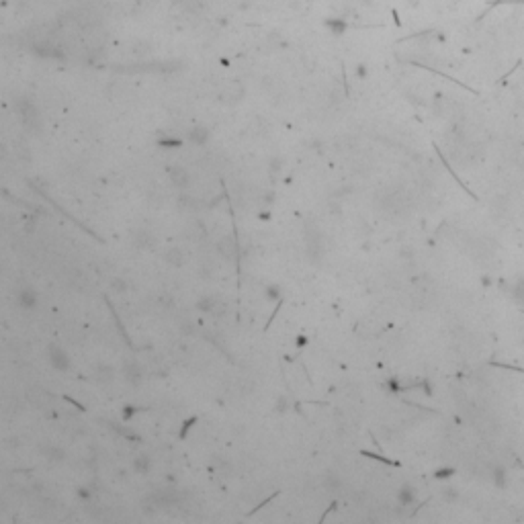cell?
<instances>
[{
    "mask_svg": "<svg viewBox=\"0 0 524 524\" xmlns=\"http://www.w3.org/2000/svg\"><path fill=\"white\" fill-rule=\"evenodd\" d=\"M305 244H307V254L313 262H319V258L324 256V242H322V233L317 231L315 225H309L305 231Z\"/></svg>",
    "mask_w": 524,
    "mask_h": 524,
    "instance_id": "cell-1",
    "label": "cell"
},
{
    "mask_svg": "<svg viewBox=\"0 0 524 524\" xmlns=\"http://www.w3.org/2000/svg\"><path fill=\"white\" fill-rule=\"evenodd\" d=\"M47 357H49V365H52L54 369L58 371H68L70 369V359H68V354L66 350H62L60 346L52 344L47 348Z\"/></svg>",
    "mask_w": 524,
    "mask_h": 524,
    "instance_id": "cell-2",
    "label": "cell"
},
{
    "mask_svg": "<svg viewBox=\"0 0 524 524\" xmlns=\"http://www.w3.org/2000/svg\"><path fill=\"white\" fill-rule=\"evenodd\" d=\"M168 178H170V182L176 189H187L189 182H191L187 168H182V166H172L170 170H168Z\"/></svg>",
    "mask_w": 524,
    "mask_h": 524,
    "instance_id": "cell-3",
    "label": "cell"
},
{
    "mask_svg": "<svg viewBox=\"0 0 524 524\" xmlns=\"http://www.w3.org/2000/svg\"><path fill=\"white\" fill-rule=\"evenodd\" d=\"M217 252L222 254L225 260H231L235 258V252H238V244H235L233 238H229V235H225V238H222L217 242Z\"/></svg>",
    "mask_w": 524,
    "mask_h": 524,
    "instance_id": "cell-4",
    "label": "cell"
},
{
    "mask_svg": "<svg viewBox=\"0 0 524 524\" xmlns=\"http://www.w3.org/2000/svg\"><path fill=\"white\" fill-rule=\"evenodd\" d=\"M16 303H19V307H23V309H35L37 293L33 289H21L19 293H16Z\"/></svg>",
    "mask_w": 524,
    "mask_h": 524,
    "instance_id": "cell-5",
    "label": "cell"
},
{
    "mask_svg": "<svg viewBox=\"0 0 524 524\" xmlns=\"http://www.w3.org/2000/svg\"><path fill=\"white\" fill-rule=\"evenodd\" d=\"M123 375H125V381L131 383V385L142 383V371H140V367L135 365L133 361H131V363H125V367H123Z\"/></svg>",
    "mask_w": 524,
    "mask_h": 524,
    "instance_id": "cell-6",
    "label": "cell"
},
{
    "mask_svg": "<svg viewBox=\"0 0 524 524\" xmlns=\"http://www.w3.org/2000/svg\"><path fill=\"white\" fill-rule=\"evenodd\" d=\"M164 260L170 264V266H182V262H184V254H182V250L180 248H176V246H172V248H168L166 252H164Z\"/></svg>",
    "mask_w": 524,
    "mask_h": 524,
    "instance_id": "cell-7",
    "label": "cell"
},
{
    "mask_svg": "<svg viewBox=\"0 0 524 524\" xmlns=\"http://www.w3.org/2000/svg\"><path fill=\"white\" fill-rule=\"evenodd\" d=\"M131 469H133L135 473H140V475L148 473V471L151 469V461H150V457H148V454H140V457H135L133 463H131Z\"/></svg>",
    "mask_w": 524,
    "mask_h": 524,
    "instance_id": "cell-8",
    "label": "cell"
},
{
    "mask_svg": "<svg viewBox=\"0 0 524 524\" xmlns=\"http://www.w3.org/2000/svg\"><path fill=\"white\" fill-rule=\"evenodd\" d=\"M217 307V299L213 295H205L197 301V309L203 313H213V309Z\"/></svg>",
    "mask_w": 524,
    "mask_h": 524,
    "instance_id": "cell-9",
    "label": "cell"
},
{
    "mask_svg": "<svg viewBox=\"0 0 524 524\" xmlns=\"http://www.w3.org/2000/svg\"><path fill=\"white\" fill-rule=\"evenodd\" d=\"M133 242H135V246H138V248H151V244H154L151 235H150L146 229L135 231V233H133Z\"/></svg>",
    "mask_w": 524,
    "mask_h": 524,
    "instance_id": "cell-10",
    "label": "cell"
},
{
    "mask_svg": "<svg viewBox=\"0 0 524 524\" xmlns=\"http://www.w3.org/2000/svg\"><path fill=\"white\" fill-rule=\"evenodd\" d=\"M43 454H45L49 461H56V463H60V461L66 459V452L62 449H58V447H45L43 449Z\"/></svg>",
    "mask_w": 524,
    "mask_h": 524,
    "instance_id": "cell-11",
    "label": "cell"
},
{
    "mask_svg": "<svg viewBox=\"0 0 524 524\" xmlns=\"http://www.w3.org/2000/svg\"><path fill=\"white\" fill-rule=\"evenodd\" d=\"M397 500H399L401 506H410L414 502V489L410 485H403L399 489V494H397Z\"/></svg>",
    "mask_w": 524,
    "mask_h": 524,
    "instance_id": "cell-12",
    "label": "cell"
},
{
    "mask_svg": "<svg viewBox=\"0 0 524 524\" xmlns=\"http://www.w3.org/2000/svg\"><path fill=\"white\" fill-rule=\"evenodd\" d=\"M377 332H379V330H377V324H375V322H369V319L359 326V334H361L363 338H373V336H377Z\"/></svg>",
    "mask_w": 524,
    "mask_h": 524,
    "instance_id": "cell-13",
    "label": "cell"
},
{
    "mask_svg": "<svg viewBox=\"0 0 524 524\" xmlns=\"http://www.w3.org/2000/svg\"><path fill=\"white\" fill-rule=\"evenodd\" d=\"M207 138H209V131H207L205 127H195V129L191 131V140H193V144L203 146V144L207 142Z\"/></svg>",
    "mask_w": 524,
    "mask_h": 524,
    "instance_id": "cell-14",
    "label": "cell"
},
{
    "mask_svg": "<svg viewBox=\"0 0 524 524\" xmlns=\"http://www.w3.org/2000/svg\"><path fill=\"white\" fill-rule=\"evenodd\" d=\"M96 375H98V381L107 383V381H111V379H113V369H111V367H105V365H98V369H96Z\"/></svg>",
    "mask_w": 524,
    "mask_h": 524,
    "instance_id": "cell-15",
    "label": "cell"
},
{
    "mask_svg": "<svg viewBox=\"0 0 524 524\" xmlns=\"http://www.w3.org/2000/svg\"><path fill=\"white\" fill-rule=\"evenodd\" d=\"M264 295L270 301H281V287L279 285H268L264 289Z\"/></svg>",
    "mask_w": 524,
    "mask_h": 524,
    "instance_id": "cell-16",
    "label": "cell"
},
{
    "mask_svg": "<svg viewBox=\"0 0 524 524\" xmlns=\"http://www.w3.org/2000/svg\"><path fill=\"white\" fill-rule=\"evenodd\" d=\"M363 457H369V459H375V461H381L385 465H399L397 461H391V459H385L383 454H377V452H369V450H361Z\"/></svg>",
    "mask_w": 524,
    "mask_h": 524,
    "instance_id": "cell-17",
    "label": "cell"
},
{
    "mask_svg": "<svg viewBox=\"0 0 524 524\" xmlns=\"http://www.w3.org/2000/svg\"><path fill=\"white\" fill-rule=\"evenodd\" d=\"M324 485L328 487V492H336V489L340 487V479H338L334 473H328L326 479H324Z\"/></svg>",
    "mask_w": 524,
    "mask_h": 524,
    "instance_id": "cell-18",
    "label": "cell"
},
{
    "mask_svg": "<svg viewBox=\"0 0 524 524\" xmlns=\"http://www.w3.org/2000/svg\"><path fill=\"white\" fill-rule=\"evenodd\" d=\"M195 424H197V416H191L189 420H184V422H182V426H180V432H178V436H180V438H184V436H187V432H189V430H191Z\"/></svg>",
    "mask_w": 524,
    "mask_h": 524,
    "instance_id": "cell-19",
    "label": "cell"
},
{
    "mask_svg": "<svg viewBox=\"0 0 524 524\" xmlns=\"http://www.w3.org/2000/svg\"><path fill=\"white\" fill-rule=\"evenodd\" d=\"M111 287H113V289H115L117 293H125V291L129 289V285H127L121 277H115V279L111 281Z\"/></svg>",
    "mask_w": 524,
    "mask_h": 524,
    "instance_id": "cell-20",
    "label": "cell"
},
{
    "mask_svg": "<svg viewBox=\"0 0 524 524\" xmlns=\"http://www.w3.org/2000/svg\"><path fill=\"white\" fill-rule=\"evenodd\" d=\"M138 410H140V408H133V405H125V408H123V420H125V422L131 420Z\"/></svg>",
    "mask_w": 524,
    "mask_h": 524,
    "instance_id": "cell-21",
    "label": "cell"
},
{
    "mask_svg": "<svg viewBox=\"0 0 524 524\" xmlns=\"http://www.w3.org/2000/svg\"><path fill=\"white\" fill-rule=\"evenodd\" d=\"M275 408H277V412H281V414H283V412L287 410V399H285V397H279V401H277V405H275Z\"/></svg>",
    "mask_w": 524,
    "mask_h": 524,
    "instance_id": "cell-22",
    "label": "cell"
},
{
    "mask_svg": "<svg viewBox=\"0 0 524 524\" xmlns=\"http://www.w3.org/2000/svg\"><path fill=\"white\" fill-rule=\"evenodd\" d=\"M295 342H297L299 348H303V346L307 344V338H305V336H297V338H295Z\"/></svg>",
    "mask_w": 524,
    "mask_h": 524,
    "instance_id": "cell-23",
    "label": "cell"
},
{
    "mask_svg": "<svg viewBox=\"0 0 524 524\" xmlns=\"http://www.w3.org/2000/svg\"><path fill=\"white\" fill-rule=\"evenodd\" d=\"M64 399H66V401H70L72 405H76V408H78V410H84V405H82V403H78L76 399H72V397H68V395H64Z\"/></svg>",
    "mask_w": 524,
    "mask_h": 524,
    "instance_id": "cell-24",
    "label": "cell"
},
{
    "mask_svg": "<svg viewBox=\"0 0 524 524\" xmlns=\"http://www.w3.org/2000/svg\"><path fill=\"white\" fill-rule=\"evenodd\" d=\"M162 146H174V148H178L180 146V140H166V142H162Z\"/></svg>",
    "mask_w": 524,
    "mask_h": 524,
    "instance_id": "cell-25",
    "label": "cell"
},
{
    "mask_svg": "<svg viewBox=\"0 0 524 524\" xmlns=\"http://www.w3.org/2000/svg\"><path fill=\"white\" fill-rule=\"evenodd\" d=\"M78 496H80V498H90V492H88L86 487H82L80 492H78Z\"/></svg>",
    "mask_w": 524,
    "mask_h": 524,
    "instance_id": "cell-26",
    "label": "cell"
},
{
    "mask_svg": "<svg viewBox=\"0 0 524 524\" xmlns=\"http://www.w3.org/2000/svg\"><path fill=\"white\" fill-rule=\"evenodd\" d=\"M330 209H332V211H334L336 215L340 213V205H338V203H330Z\"/></svg>",
    "mask_w": 524,
    "mask_h": 524,
    "instance_id": "cell-27",
    "label": "cell"
}]
</instances>
